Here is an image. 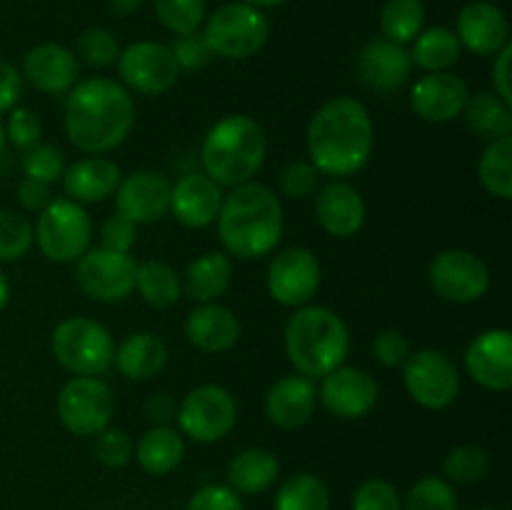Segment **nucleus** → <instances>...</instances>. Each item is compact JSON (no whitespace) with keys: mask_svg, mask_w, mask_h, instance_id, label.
<instances>
[{"mask_svg":"<svg viewBox=\"0 0 512 510\" xmlns=\"http://www.w3.org/2000/svg\"><path fill=\"white\" fill-rule=\"evenodd\" d=\"M50 350L55 360L73 375H103L113 365L115 340L98 320L73 315L55 325Z\"/></svg>","mask_w":512,"mask_h":510,"instance_id":"423d86ee","label":"nucleus"},{"mask_svg":"<svg viewBox=\"0 0 512 510\" xmlns=\"http://www.w3.org/2000/svg\"><path fill=\"white\" fill-rule=\"evenodd\" d=\"M468 83L460 75L450 73H425L410 90L413 113L425 123H450L463 115L468 103Z\"/></svg>","mask_w":512,"mask_h":510,"instance_id":"6ab92c4d","label":"nucleus"},{"mask_svg":"<svg viewBox=\"0 0 512 510\" xmlns=\"http://www.w3.org/2000/svg\"><path fill=\"white\" fill-rule=\"evenodd\" d=\"M278 475V458L265 448H243L228 463V485L243 495L265 493L273 488Z\"/></svg>","mask_w":512,"mask_h":510,"instance_id":"7c9ffc66","label":"nucleus"},{"mask_svg":"<svg viewBox=\"0 0 512 510\" xmlns=\"http://www.w3.org/2000/svg\"><path fill=\"white\" fill-rule=\"evenodd\" d=\"M425 28V5L423 0H385L380 10V30L383 38L393 43H413Z\"/></svg>","mask_w":512,"mask_h":510,"instance_id":"e433bc0d","label":"nucleus"},{"mask_svg":"<svg viewBox=\"0 0 512 510\" xmlns=\"http://www.w3.org/2000/svg\"><path fill=\"white\" fill-rule=\"evenodd\" d=\"M170 190L173 183L155 170H135L120 178L115 188V213L133 220L135 225H150L170 213Z\"/></svg>","mask_w":512,"mask_h":510,"instance_id":"f3484780","label":"nucleus"},{"mask_svg":"<svg viewBox=\"0 0 512 510\" xmlns=\"http://www.w3.org/2000/svg\"><path fill=\"white\" fill-rule=\"evenodd\" d=\"M353 510H403L398 488L383 478H370L353 493Z\"/></svg>","mask_w":512,"mask_h":510,"instance_id":"49530a36","label":"nucleus"},{"mask_svg":"<svg viewBox=\"0 0 512 510\" xmlns=\"http://www.w3.org/2000/svg\"><path fill=\"white\" fill-rule=\"evenodd\" d=\"M25 178L40 180V183H58L65 173V155L58 145L38 143L33 148L23 150V160H20Z\"/></svg>","mask_w":512,"mask_h":510,"instance_id":"79ce46f5","label":"nucleus"},{"mask_svg":"<svg viewBox=\"0 0 512 510\" xmlns=\"http://www.w3.org/2000/svg\"><path fill=\"white\" fill-rule=\"evenodd\" d=\"M160 23L175 35L198 33L205 23V0H153Z\"/></svg>","mask_w":512,"mask_h":510,"instance_id":"a19ab883","label":"nucleus"},{"mask_svg":"<svg viewBox=\"0 0 512 510\" xmlns=\"http://www.w3.org/2000/svg\"><path fill=\"white\" fill-rule=\"evenodd\" d=\"M18 200L25 210L40 213L43 208H48L53 195H50L48 183H40V180H33V178H23L18 185Z\"/></svg>","mask_w":512,"mask_h":510,"instance_id":"6e6d98bb","label":"nucleus"},{"mask_svg":"<svg viewBox=\"0 0 512 510\" xmlns=\"http://www.w3.org/2000/svg\"><path fill=\"white\" fill-rule=\"evenodd\" d=\"M175 423H178L180 435L193 443H218L233 433L238 423V403L223 385H198L178 403Z\"/></svg>","mask_w":512,"mask_h":510,"instance_id":"1a4fd4ad","label":"nucleus"},{"mask_svg":"<svg viewBox=\"0 0 512 510\" xmlns=\"http://www.w3.org/2000/svg\"><path fill=\"white\" fill-rule=\"evenodd\" d=\"M478 178L493 198L512 200V135L485 145L478 163Z\"/></svg>","mask_w":512,"mask_h":510,"instance_id":"f704fd0d","label":"nucleus"},{"mask_svg":"<svg viewBox=\"0 0 512 510\" xmlns=\"http://www.w3.org/2000/svg\"><path fill=\"white\" fill-rule=\"evenodd\" d=\"M65 95V135L80 153H110L133 133V95L118 80L93 75L78 80Z\"/></svg>","mask_w":512,"mask_h":510,"instance_id":"f257e3e1","label":"nucleus"},{"mask_svg":"<svg viewBox=\"0 0 512 510\" xmlns=\"http://www.w3.org/2000/svg\"><path fill=\"white\" fill-rule=\"evenodd\" d=\"M223 188L205 173H188L170 190V213L185 228H208L223 208Z\"/></svg>","mask_w":512,"mask_h":510,"instance_id":"412c9836","label":"nucleus"},{"mask_svg":"<svg viewBox=\"0 0 512 510\" xmlns=\"http://www.w3.org/2000/svg\"><path fill=\"white\" fill-rule=\"evenodd\" d=\"M463 118L468 128L483 140H498L512 133V105L505 103L500 95L490 90L468 95V103L463 108Z\"/></svg>","mask_w":512,"mask_h":510,"instance_id":"473e14b6","label":"nucleus"},{"mask_svg":"<svg viewBox=\"0 0 512 510\" xmlns=\"http://www.w3.org/2000/svg\"><path fill=\"white\" fill-rule=\"evenodd\" d=\"M5 138L20 150H28L40 143L43 138V123H40L38 113L30 108H13L5 123Z\"/></svg>","mask_w":512,"mask_h":510,"instance_id":"de8ad7c7","label":"nucleus"},{"mask_svg":"<svg viewBox=\"0 0 512 510\" xmlns=\"http://www.w3.org/2000/svg\"><path fill=\"white\" fill-rule=\"evenodd\" d=\"M410 343L400 330H383L373 340V358L383 368H400L408 360Z\"/></svg>","mask_w":512,"mask_h":510,"instance_id":"603ef678","label":"nucleus"},{"mask_svg":"<svg viewBox=\"0 0 512 510\" xmlns=\"http://www.w3.org/2000/svg\"><path fill=\"white\" fill-rule=\"evenodd\" d=\"M510 58L512 45H505L500 53H495L493 60V93L500 95L505 103L512 105V85H510Z\"/></svg>","mask_w":512,"mask_h":510,"instance_id":"4d7b16f0","label":"nucleus"},{"mask_svg":"<svg viewBox=\"0 0 512 510\" xmlns=\"http://www.w3.org/2000/svg\"><path fill=\"white\" fill-rule=\"evenodd\" d=\"M138 263L130 253L105 248H88L75 260V280L90 300L120 303L135 290Z\"/></svg>","mask_w":512,"mask_h":510,"instance_id":"ddd939ff","label":"nucleus"},{"mask_svg":"<svg viewBox=\"0 0 512 510\" xmlns=\"http://www.w3.org/2000/svg\"><path fill=\"white\" fill-rule=\"evenodd\" d=\"M245 5H253V8H275V5H283L288 0H240Z\"/></svg>","mask_w":512,"mask_h":510,"instance_id":"052dcab7","label":"nucleus"},{"mask_svg":"<svg viewBox=\"0 0 512 510\" xmlns=\"http://www.w3.org/2000/svg\"><path fill=\"white\" fill-rule=\"evenodd\" d=\"M113 363L123 378L135 380V383L153 380L168 363V345L158 333L138 330L115 348Z\"/></svg>","mask_w":512,"mask_h":510,"instance_id":"cd10ccee","label":"nucleus"},{"mask_svg":"<svg viewBox=\"0 0 512 510\" xmlns=\"http://www.w3.org/2000/svg\"><path fill=\"white\" fill-rule=\"evenodd\" d=\"M135 290L153 308H170L183 295V278L165 260H145L135 270Z\"/></svg>","mask_w":512,"mask_h":510,"instance_id":"72a5a7b5","label":"nucleus"},{"mask_svg":"<svg viewBox=\"0 0 512 510\" xmlns=\"http://www.w3.org/2000/svg\"><path fill=\"white\" fill-rule=\"evenodd\" d=\"M475 510H493V508H475Z\"/></svg>","mask_w":512,"mask_h":510,"instance_id":"e2e57ef3","label":"nucleus"},{"mask_svg":"<svg viewBox=\"0 0 512 510\" xmlns=\"http://www.w3.org/2000/svg\"><path fill=\"white\" fill-rule=\"evenodd\" d=\"M8 300H10V283L3 275V270H0V313L8 308Z\"/></svg>","mask_w":512,"mask_h":510,"instance_id":"bf43d9fd","label":"nucleus"},{"mask_svg":"<svg viewBox=\"0 0 512 510\" xmlns=\"http://www.w3.org/2000/svg\"><path fill=\"white\" fill-rule=\"evenodd\" d=\"M268 155V135L250 115L233 113L213 123L200 148L203 173L220 188H238L260 173Z\"/></svg>","mask_w":512,"mask_h":510,"instance_id":"20e7f679","label":"nucleus"},{"mask_svg":"<svg viewBox=\"0 0 512 510\" xmlns=\"http://www.w3.org/2000/svg\"><path fill=\"white\" fill-rule=\"evenodd\" d=\"M285 353L295 373L320 380L345 363L350 353V330L335 310L325 305L295 308L285 323Z\"/></svg>","mask_w":512,"mask_h":510,"instance_id":"39448f33","label":"nucleus"},{"mask_svg":"<svg viewBox=\"0 0 512 510\" xmlns=\"http://www.w3.org/2000/svg\"><path fill=\"white\" fill-rule=\"evenodd\" d=\"M133 458L148 475H168L183 463L185 440L173 425H153L135 443Z\"/></svg>","mask_w":512,"mask_h":510,"instance_id":"c756f323","label":"nucleus"},{"mask_svg":"<svg viewBox=\"0 0 512 510\" xmlns=\"http://www.w3.org/2000/svg\"><path fill=\"white\" fill-rule=\"evenodd\" d=\"M460 53L463 48H460L455 30L445 28V25H433V28L420 30L418 38L413 40L410 60H413V68L425 70V73H445L458 63Z\"/></svg>","mask_w":512,"mask_h":510,"instance_id":"2f4dec72","label":"nucleus"},{"mask_svg":"<svg viewBox=\"0 0 512 510\" xmlns=\"http://www.w3.org/2000/svg\"><path fill=\"white\" fill-rule=\"evenodd\" d=\"M185 510H245V505L240 500V493H235L230 485L213 483L195 490Z\"/></svg>","mask_w":512,"mask_h":510,"instance_id":"3c124183","label":"nucleus"},{"mask_svg":"<svg viewBox=\"0 0 512 510\" xmlns=\"http://www.w3.org/2000/svg\"><path fill=\"white\" fill-rule=\"evenodd\" d=\"M65 195L75 203H103L115 193L120 183V168L103 155H88L65 165L63 173Z\"/></svg>","mask_w":512,"mask_h":510,"instance_id":"bb28decb","label":"nucleus"},{"mask_svg":"<svg viewBox=\"0 0 512 510\" xmlns=\"http://www.w3.org/2000/svg\"><path fill=\"white\" fill-rule=\"evenodd\" d=\"M403 510H458V493L438 475H425L410 488Z\"/></svg>","mask_w":512,"mask_h":510,"instance_id":"ea45409f","label":"nucleus"},{"mask_svg":"<svg viewBox=\"0 0 512 510\" xmlns=\"http://www.w3.org/2000/svg\"><path fill=\"white\" fill-rule=\"evenodd\" d=\"M435 295L455 305L478 303L490 290V270L473 250L450 248L433 258L428 270Z\"/></svg>","mask_w":512,"mask_h":510,"instance_id":"f8f14e48","label":"nucleus"},{"mask_svg":"<svg viewBox=\"0 0 512 510\" xmlns=\"http://www.w3.org/2000/svg\"><path fill=\"white\" fill-rule=\"evenodd\" d=\"M465 370L485 390L508 393L512 388V333L508 328L483 330L465 350Z\"/></svg>","mask_w":512,"mask_h":510,"instance_id":"a211bd4d","label":"nucleus"},{"mask_svg":"<svg viewBox=\"0 0 512 510\" xmlns=\"http://www.w3.org/2000/svg\"><path fill=\"white\" fill-rule=\"evenodd\" d=\"M55 410L65 430L80 438H95L113 420V390L98 375H75L60 388Z\"/></svg>","mask_w":512,"mask_h":510,"instance_id":"9d476101","label":"nucleus"},{"mask_svg":"<svg viewBox=\"0 0 512 510\" xmlns=\"http://www.w3.org/2000/svg\"><path fill=\"white\" fill-rule=\"evenodd\" d=\"M215 223L225 253L238 260H260L273 253L283 238V200L265 183L250 180L230 188Z\"/></svg>","mask_w":512,"mask_h":510,"instance_id":"7ed1b4c3","label":"nucleus"},{"mask_svg":"<svg viewBox=\"0 0 512 510\" xmlns=\"http://www.w3.org/2000/svg\"><path fill=\"white\" fill-rule=\"evenodd\" d=\"M358 70L368 88L393 93L410 80L413 60H410V50L405 45L393 43L388 38H375L360 53Z\"/></svg>","mask_w":512,"mask_h":510,"instance_id":"393cba45","label":"nucleus"},{"mask_svg":"<svg viewBox=\"0 0 512 510\" xmlns=\"http://www.w3.org/2000/svg\"><path fill=\"white\" fill-rule=\"evenodd\" d=\"M20 95H23V75L13 63L0 60V115L18 108Z\"/></svg>","mask_w":512,"mask_h":510,"instance_id":"864d4df0","label":"nucleus"},{"mask_svg":"<svg viewBox=\"0 0 512 510\" xmlns=\"http://www.w3.org/2000/svg\"><path fill=\"white\" fill-rule=\"evenodd\" d=\"M35 243V228L28 215L0 210V263H13L28 255Z\"/></svg>","mask_w":512,"mask_h":510,"instance_id":"58836bf2","label":"nucleus"},{"mask_svg":"<svg viewBox=\"0 0 512 510\" xmlns=\"http://www.w3.org/2000/svg\"><path fill=\"white\" fill-rule=\"evenodd\" d=\"M120 80L140 95H163L178 83L180 68L170 45L135 40L118 55Z\"/></svg>","mask_w":512,"mask_h":510,"instance_id":"4468645a","label":"nucleus"},{"mask_svg":"<svg viewBox=\"0 0 512 510\" xmlns=\"http://www.w3.org/2000/svg\"><path fill=\"white\" fill-rule=\"evenodd\" d=\"M305 145L320 175L345 180L360 173L370 163L375 145L373 118L365 103L353 95H338L320 105L308 123Z\"/></svg>","mask_w":512,"mask_h":510,"instance_id":"f03ea898","label":"nucleus"},{"mask_svg":"<svg viewBox=\"0 0 512 510\" xmlns=\"http://www.w3.org/2000/svg\"><path fill=\"white\" fill-rule=\"evenodd\" d=\"M490 473V455L480 445L465 443L448 450L443 460V475L450 485L480 483Z\"/></svg>","mask_w":512,"mask_h":510,"instance_id":"4c0bfd02","label":"nucleus"},{"mask_svg":"<svg viewBox=\"0 0 512 510\" xmlns=\"http://www.w3.org/2000/svg\"><path fill=\"white\" fill-rule=\"evenodd\" d=\"M35 243L53 263H75L93 243V220L88 210L70 198H53L40 210Z\"/></svg>","mask_w":512,"mask_h":510,"instance_id":"6e6552de","label":"nucleus"},{"mask_svg":"<svg viewBox=\"0 0 512 510\" xmlns=\"http://www.w3.org/2000/svg\"><path fill=\"white\" fill-rule=\"evenodd\" d=\"M95 458L105 465V468H125L133 460L135 445L130 435L120 428H105L95 435Z\"/></svg>","mask_w":512,"mask_h":510,"instance_id":"a18cd8bd","label":"nucleus"},{"mask_svg":"<svg viewBox=\"0 0 512 510\" xmlns=\"http://www.w3.org/2000/svg\"><path fill=\"white\" fill-rule=\"evenodd\" d=\"M143 3L145 0H110V8L120 15H128V13H135Z\"/></svg>","mask_w":512,"mask_h":510,"instance_id":"13d9d810","label":"nucleus"},{"mask_svg":"<svg viewBox=\"0 0 512 510\" xmlns=\"http://www.w3.org/2000/svg\"><path fill=\"white\" fill-rule=\"evenodd\" d=\"M173 58L178 63L180 73H195V70H203L210 63L213 53H210L208 43H205L203 33H188V35H175L173 45Z\"/></svg>","mask_w":512,"mask_h":510,"instance_id":"09e8293b","label":"nucleus"},{"mask_svg":"<svg viewBox=\"0 0 512 510\" xmlns=\"http://www.w3.org/2000/svg\"><path fill=\"white\" fill-rule=\"evenodd\" d=\"M315 198V218L320 228L333 238H353L363 230L365 215V198L360 190L348 180H330L328 185L318 188Z\"/></svg>","mask_w":512,"mask_h":510,"instance_id":"aec40b11","label":"nucleus"},{"mask_svg":"<svg viewBox=\"0 0 512 510\" xmlns=\"http://www.w3.org/2000/svg\"><path fill=\"white\" fill-rule=\"evenodd\" d=\"M143 413L153 425H170L178 418V400L170 393H155L145 400Z\"/></svg>","mask_w":512,"mask_h":510,"instance_id":"5fc2aeb1","label":"nucleus"},{"mask_svg":"<svg viewBox=\"0 0 512 510\" xmlns=\"http://www.w3.org/2000/svg\"><path fill=\"white\" fill-rule=\"evenodd\" d=\"M98 238H100L98 248L115 250V253H130L135 240H138V225H135L133 220L123 218L120 213H115L110 215V218H105Z\"/></svg>","mask_w":512,"mask_h":510,"instance_id":"8fccbe9b","label":"nucleus"},{"mask_svg":"<svg viewBox=\"0 0 512 510\" xmlns=\"http://www.w3.org/2000/svg\"><path fill=\"white\" fill-rule=\"evenodd\" d=\"M275 510H330V490L315 473H295L275 493Z\"/></svg>","mask_w":512,"mask_h":510,"instance_id":"c9c22d12","label":"nucleus"},{"mask_svg":"<svg viewBox=\"0 0 512 510\" xmlns=\"http://www.w3.org/2000/svg\"><path fill=\"white\" fill-rule=\"evenodd\" d=\"M5 145H8V138H5V125L0 123V153L5 150Z\"/></svg>","mask_w":512,"mask_h":510,"instance_id":"680f3d73","label":"nucleus"},{"mask_svg":"<svg viewBox=\"0 0 512 510\" xmlns=\"http://www.w3.org/2000/svg\"><path fill=\"white\" fill-rule=\"evenodd\" d=\"M23 75L35 90L45 95H65L80 75V63L70 48L60 43H40L28 50Z\"/></svg>","mask_w":512,"mask_h":510,"instance_id":"b1692460","label":"nucleus"},{"mask_svg":"<svg viewBox=\"0 0 512 510\" xmlns=\"http://www.w3.org/2000/svg\"><path fill=\"white\" fill-rule=\"evenodd\" d=\"M455 35L460 48L470 50L473 55H495L510 43V23L498 5L475 0L458 13Z\"/></svg>","mask_w":512,"mask_h":510,"instance_id":"4be33fe9","label":"nucleus"},{"mask_svg":"<svg viewBox=\"0 0 512 510\" xmlns=\"http://www.w3.org/2000/svg\"><path fill=\"white\" fill-rule=\"evenodd\" d=\"M320 173L310 160H293L280 170V193L288 200H308L318 193Z\"/></svg>","mask_w":512,"mask_h":510,"instance_id":"c03bdc74","label":"nucleus"},{"mask_svg":"<svg viewBox=\"0 0 512 510\" xmlns=\"http://www.w3.org/2000/svg\"><path fill=\"white\" fill-rule=\"evenodd\" d=\"M233 283V258L228 253H203L185 268L183 293L195 303H218Z\"/></svg>","mask_w":512,"mask_h":510,"instance_id":"c85d7f7f","label":"nucleus"},{"mask_svg":"<svg viewBox=\"0 0 512 510\" xmlns=\"http://www.w3.org/2000/svg\"><path fill=\"white\" fill-rule=\"evenodd\" d=\"M185 338L205 353H225L238 345L243 335L238 315L220 303H200L185 318Z\"/></svg>","mask_w":512,"mask_h":510,"instance_id":"a878e982","label":"nucleus"},{"mask_svg":"<svg viewBox=\"0 0 512 510\" xmlns=\"http://www.w3.org/2000/svg\"><path fill=\"white\" fill-rule=\"evenodd\" d=\"M318 408V388L315 380L300 373L283 375L265 393V415L273 425L283 430L303 428Z\"/></svg>","mask_w":512,"mask_h":510,"instance_id":"5701e85b","label":"nucleus"},{"mask_svg":"<svg viewBox=\"0 0 512 510\" xmlns=\"http://www.w3.org/2000/svg\"><path fill=\"white\" fill-rule=\"evenodd\" d=\"M203 38L213 55L228 60H248L268 43L270 20L265 18L263 10L253 5H220L203 23Z\"/></svg>","mask_w":512,"mask_h":510,"instance_id":"0eeeda50","label":"nucleus"},{"mask_svg":"<svg viewBox=\"0 0 512 510\" xmlns=\"http://www.w3.org/2000/svg\"><path fill=\"white\" fill-rule=\"evenodd\" d=\"M323 268L313 250L308 248H285L270 260L268 285L270 298L285 308H303L318 293Z\"/></svg>","mask_w":512,"mask_h":510,"instance_id":"2eb2a0df","label":"nucleus"},{"mask_svg":"<svg viewBox=\"0 0 512 510\" xmlns=\"http://www.w3.org/2000/svg\"><path fill=\"white\" fill-rule=\"evenodd\" d=\"M120 43L110 30L105 28H88L78 35V55L90 68H108L118 63Z\"/></svg>","mask_w":512,"mask_h":510,"instance_id":"37998d69","label":"nucleus"},{"mask_svg":"<svg viewBox=\"0 0 512 510\" xmlns=\"http://www.w3.org/2000/svg\"><path fill=\"white\" fill-rule=\"evenodd\" d=\"M403 383L410 398L428 410H445L460 395L458 365L435 348L415 350L403 363Z\"/></svg>","mask_w":512,"mask_h":510,"instance_id":"9b49d317","label":"nucleus"},{"mask_svg":"<svg viewBox=\"0 0 512 510\" xmlns=\"http://www.w3.org/2000/svg\"><path fill=\"white\" fill-rule=\"evenodd\" d=\"M318 400L328 413L340 420H360L373 413L380 398V385L368 370L340 365L333 373L320 378Z\"/></svg>","mask_w":512,"mask_h":510,"instance_id":"dca6fc26","label":"nucleus"}]
</instances>
